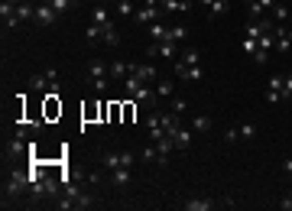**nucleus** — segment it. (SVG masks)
<instances>
[{"label":"nucleus","mask_w":292,"mask_h":211,"mask_svg":"<svg viewBox=\"0 0 292 211\" xmlns=\"http://www.w3.org/2000/svg\"><path fill=\"white\" fill-rule=\"evenodd\" d=\"M91 23H98V26L111 23V13H107V7H104V4H95V10H91Z\"/></svg>","instance_id":"obj_13"},{"label":"nucleus","mask_w":292,"mask_h":211,"mask_svg":"<svg viewBox=\"0 0 292 211\" xmlns=\"http://www.w3.org/2000/svg\"><path fill=\"white\" fill-rule=\"evenodd\" d=\"M162 13H166L162 7H140L137 13H133V20H137V23H156V20H162Z\"/></svg>","instance_id":"obj_7"},{"label":"nucleus","mask_w":292,"mask_h":211,"mask_svg":"<svg viewBox=\"0 0 292 211\" xmlns=\"http://www.w3.org/2000/svg\"><path fill=\"white\" fill-rule=\"evenodd\" d=\"M237 137H241V130H237V127H231V130H224V140H227V143H234V140Z\"/></svg>","instance_id":"obj_35"},{"label":"nucleus","mask_w":292,"mask_h":211,"mask_svg":"<svg viewBox=\"0 0 292 211\" xmlns=\"http://www.w3.org/2000/svg\"><path fill=\"white\" fill-rule=\"evenodd\" d=\"M130 182V166H120V169H114V185H127Z\"/></svg>","instance_id":"obj_22"},{"label":"nucleus","mask_w":292,"mask_h":211,"mask_svg":"<svg viewBox=\"0 0 292 211\" xmlns=\"http://www.w3.org/2000/svg\"><path fill=\"white\" fill-rule=\"evenodd\" d=\"M237 130H241V137H244V140H253V137H257V127H253V124H241Z\"/></svg>","instance_id":"obj_32"},{"label":"nucleus","mask_w":292,"mask_h":211,"mask_svg":"<svg viewBox=\"0 0 292 211\" xmlns=\"http://www.w3.org/2000/svg\"><path fill=\"white\" fill-rule=\"evenodd\" d=\"M241 49H244V52H250V55H253L260 46H257V39H250V36H241Z\"/></svg>","instance_id":"obj_30"},{"label":"nucleus","mask_w":292,"mask_h":211,"mask_svg":"<svg viewBox=\"0 0 292 211\" xmlns=\"http://www.w3.org/2000/svg\"><path fill=\"white\" fill-rule=\"evenodd\" d=\"M36 23H43V26H56V20H59V13H56V7H52V4H46V0H43V4H36Z\"/></svg>","instance_id":"obj_4"},{"label":"nucleus","mask_w":292,"mask_h":211,"mask_svg":"<svg viewBox=\"0 0 292 211\" xmlns=\"http://www.w3.org/2000/svg\"><path fill=\"white\" fill-rule=\"evenodd\" d=\"M283 169H286V172L292 176V159H283Z\"/></svg>","instance_id":"obj_39"},{"label":"nucleus","mask_w":292,"mask_h":211,"mask_svg":"<svg viewBox=\"0 0 292 211\" xmlns=\"http://www.w3.org/2000/svg\"><path fill=\"white\" fill-rule=\"evenodd\" d=\"M289 195H292V185H289Z\"/></svg>","instance_id":"obj_42"},{"label":"nucleus","mask_w":292,"mask_h":211,"mask_svg":"<svg viewBox=\"0 0 292 211\" xmlns=\"http://www.w3.org/2000/svg\"><path fill=\"white\" fill-rule=\"evenodd\" d=\"M172 140H175V146H192V130H185V127H179V130H175V133H169Z\"/></svg>","instance_id":"obj_16"},{"label":"nucleus","mask_w":292,"mask_h":211,"mask_svg":"<svg viewBox=\"0 0 292 211\" xmlns=\"http://www.w3.org/2000/svg\"><path fill=\"white\" fill-rule=\"evenodd\" d=\"M150 39H156V43H166V39H169V26H162V20L150 23Z\"/></svg>","instance_id":"obj_11"},{"label":"nucleus","mask_w":292,"mask_h":211,"mask_svg":"<svg viewBox=\"0 0 292 211\" xmlns=\"http://www.w3.org/2000/svg\"><path fill=\"white\" fill-rule=\"evenodd\" d=\"M117 13L120 16H133L137 10H133V0H117Z\"/></svg>","instance_id":"obj_26"},{"label":"nucleus","mask_w":292,"mask_h":211,"mask_svg":"<svg viewBox=\"0 0 292 211\" xmlns=\"http://www.w3.org/2000/svg\"><path fill=\"white\" fill-rule=\"evenodd\" d=\"M156 94H159L162 101H169V98H175V85L172 82H159L156 85Z\"/></svg>","instance_id":"obj_21"},{"label":"nucleus","mask_w":292,"mask_h":211,"mask_svg":"<svg viewBox=\"0 0 292 211\" xmlns=\"http://www.w3.org/2000/svg\"><path fill=\"white\" fill-rule=\"evenodd\" d=\"M88 75L95 78V88L104 91V85H107V75H111V65L104 62V59H91L88 62Z\"/></svg>","instance_id":"obj_2"},{"label":"nucleus","mask_w":292,"mask_h":211,"mask_svg":"<svg viewBox=\"0 0 292 211\" xmlns=\"http://www.w3.org/2000/svg\"><path fill=\"white\" fill-rule=\"evenodd\" d=\"M185 208H189V211H211L214 208V198H189Z\"/></svg>","instance_id":"obj_15"},{"label":"nucleus","mask_w":292,"mask_h":211,"mask_svg":"<svg viewBox=\"0 0 292 211\" xmlns=\"http://www.w3.org/2000/svg\"><path fill=\"white\" fill-rule=\"evenodd\" d=\"M273 36H276V49H279V52L292 49V29H286L283 23H276V26H273Z\"/></svg>","instance_id":"obj_8"},{"label":"nucleus","mask_w":292,"mask_h":211,"mask_svg":"<svg viewBox=\"0 0 292 211\" xmlns=\"http://www.w3.org/2000/svg\"><path fill=\"white\" fill-rule=\"evenodd\" d=\"M98 4H107V0H98Z\"/></svg>","instance_id":"obj_41"},{"label":"nucleus","mask_w":292,"mask_h":211,"mask_svg":"<svg viewBox=\"0 0 292 211\" xmlns=\"http://www.w3.org/2000/svg\"><path fill=\"white\" fill-rule=\"evenodd\" d=\"M159 124H162V130L166 133H175L182 124H179V114L175 110H159Z\"/></svg>","instance_id":"obj_10"},{"label":"nucleus","mask_w":292,"mask_h":211,"mask_svg":"<svg viewBox=\"0 0 292 211\" xmlns=\"http://www.w3.org/2000/svg\"><path fill=\"white\" fill-rule=\"evenodd\" d=\"M185 107H189V104H185L182 98H169V110H175V114H182Z\"/></svg>","instance_id":"obj_33"},{"label":"nucleus","mask_w":292,"mask_h":211,"mask_svg":"<svg viewBox=\"0 0 292 211\" xmlns=\"http://www.w3.org/2000/svg\"><path fill=\"white\" fill-rule=\"evenodd\" d=\"M130 75H137L140 82L150 85L153 78H159V68H156L153 62H130Z\"/></svg>","instance_id":"obj_3"},{"label":"nucleus","mask_w":292,"mask_h":211,"mask_svg":"<svg viewBox=\"0 0 292 211\" xmlns=\"http://www.w3.org/2000/svg\"><path fill=\"white\" fill-rule=\"evenodd\" d=\"M260 4H263V10H266V13H269V10H273V7L279 4V0H260Z\"/></svg>","instance_id":"obj_37"},{"label":"nucleus","mask_w":292,"mask_h":211,"mask_svg":"<svg viewBox=\"0 0 292 211\" xmlns=\"http://www.w3.org/2000/svg\"><path fill=\"white\" fill-rule=\"evenodd\" d=\"M179 39H185V26H169V39L166 43H179Z\"/></svg>","instance_id":"obj_29"},{"label":"nucleus","mask_w":292,"mask_h":211,"mask_svg":"<svg viewBox=\"0 0 292 211\" xmlns=\"http://www.w3.org/2000/svg\"><path fill=\"white\" fill-rule=\"evenodd\" d=\"M283 98H292V75H286V85H283Z\"/></svg>","instance_id":"obj_36"},{"label":"nucleus","mask_w":292,"mask_h":211,"mask_svg":"<svg viewBox=\"0 0 292 211\" xmlns=\"http://www.w3.org/2000/svg\"><path fill=\"white\" fill-rule=\"evenodd\" d=\"M269 20H273V23H286V20H289V7L286 4H276L273 10H269Z\"/></svg>","instance_id":"obj_19"},{"label":"nucleus","mask_w":292,"mask_h":211,"mask_svg":"<svg viewBox=\"0 0 292 211\" xmlns=\"http://www.w3.org/2000/svg\"><path fill=\"white\" fill-rule=\"evenodd\" d=\"M130 75V62H111V78H123Z\"/></svg>","instance_id":"obj_24"},{"label":"nucleus","mask_w":292,"mask_h":211,"mask_svg":"<svg viewBox=\"0 0 292 211\" xmlns=\"http://www.w3.org/2000/svg\"><path fill=\"white\" fill-rule=\"evenodd\" d=\"M247 10H250V20H260V16H266V10L260 0H247Z\"/></svg>","instance_id":"obj_25"},{"label":"nucleus","mask_w":292,"mask_h":211,"mask_svg":"<svg viewBox=\"0 0 292 211\" xmlns=\"http://www.w3.org/2000/svg\"><path fill=\"white\" fill-rule=\"evenodd\" d=\"M146 55L150 59H172L175 55V43H156L153 39V43L146 46Z\"/></svg>","instance_id":"obj_5"},{"label":"nucleus","mask_w":292,"mask_h":211,"mask_svg":"<svg viewBox=\"0 0 292 211\" xmlns=\"http://www.w3.org/2000/svg\"><path fill=\"white\" fill-rule=\"evenodd\" d=\"M101 33H104V29H101L98 23H88V26H85V36L91 39V43H98V39H101Z\"/></svg>","instance_id":"obj_28"},{"label":"nucleus","mask_w":292,"mask_h":211,"mask_svg":"<svg viewBox=\"0 0 292 211\" xmlns=\"http://www.w3.org/2000/svg\"><path fill=\"white\" fill-rule=\"evenodd\" d=\"M266 59H269L266 49H257V52H253V62H257V65H266Z\"/></svg>","instance_id":"obj_34"},{"label":"nucleus","mask_w":292,"mask_h":211,"mask_svg":"<svg viewBox=\"0 0 292 211\" xmlns=\"http://www.w3.org/2000/svg\"><path fill=\"white\" fill-rule=\"evenodd\" d=\"M23 149H33V143H26V137H23V130H16V137L7 143V156H20Z\"/></svg>","instance_id":"obj_9"},{"label":"nucleus","mask_w":292,"mask_h":211,"mask_svg":"<svg viewBox=\"0 0 292 211\" xmlns=\"http://www.w3.org/2000/svg\"><path fill=\"white\" fill-rule=\"evenodd\" d=\"M227 10H231L227 0H214V4L208 7V20H221V16H227Z\"/></svg>","instance_id":"obj_12"},{"label":"nucleus","mask_w":292,"mask_h":211,"mask_svg":"<svg viewBox=\"0 0 292 211\" xmlns=\"http://www.w3.org/2000/svg\"><path fill=\"white\" fill-rule=\"evenodd\" d=\"M46 4L56 7V13H65V10H71V0H46Z\"/></svg>","instance_id":"obj_31"},{"label":"nucleus","mask_w":292,"mask_h":211,"mask_svg":"<svg viewBox=\"0 0 292 211\" xmlns=\"http://www.w3.org/2000/svg\"><path fill=\"white\" fill-rule=\"evenodd\" d=\"M140 159H143V163H159V153H156V143L143 146V149H140Z\"/></svg>","instance_id":"obj_23"},{"label":"nucleus","mask_w":292,"mask_h":211,"mask_svg":"<svg viewBox=\"0 0 292 211\" xmlns=\"http://www.w3.org/2000/svg\"><path fill=\"white\" fill-rule=\"evenodd\" d=\"M101 29H104V33H101V39H104V43H107V46H120V33H117V29H114V23L101 26Z\"/></svg>","instance_id":"obj_17"},{"label":"nucleus","mask_w":292,"mask_h":211,"mask_svg":"<svg viewBox=\"0 0 292 211\" xmlns=\"http://www.w3.org/2000/svg\"><path fill=\"white\" fill-rule=\"evenodd\" d=\"M279 208H286V211H292V195H286L283 202H279Z\"/></svg>","instance_id":"obj_38"},{"label":"nucleus","mask_w":292,"mask_h":211,"mask_svg":"<svg viewBox=\"0 0 292 211\" xmlns=\"http://www.w3.org/2000/svg\"><path fill=\"white\" fill-rule=\"evenodd\" d=\"M130 98H137L140 104H150V101H153V91H150V85H146V82H140V85L130 91Z\"/></svg>","instance_id":"obj_14"},{"label":"nucleus","mask_w":292,"mask_h":211,"mask_svg":"<svg viewBox=\"0 0 292 211\" xmlns=\"http://www.w3.org/2000/svg\"><path fill=\"white\" fill-rule=\"evenodd\" d=\"M101 166L114 172V169H120V166H123V156H120V153H107V156H101Z\"/></svg>","instance_id":"obj_18"},{"label":"nucleus","mask_w":292,"mask_h":211,"mask_svg":"<svg viewBox=\"0 0 292 211\" xmlns=\"http://www.w3.org/2000/svg\"><path fill=\"white\" fill-rule=\"evenodd\" d=\"M75 4H81V0H71V7H75Z\"/></svg>","instance_id":"obj_40"},{"label":"nucleus","mask_w":292,"mask_h":211,"mask_svg":"<svg viewBox=\"0 0 292 211\" xmlns=\"http://www.w3.org/2000/svg\"><path fill=\"white\" fill-rule=\"evenodd\" d=\"M175 75L185 78V82H198V78H205V68L202 65H185V62H175Z\"/></svg>","instance_id":"obj_6"},{"label":"nucleus","mask_w":292,"mask_h":211,"mask_svg":"<svg viewBox=\"0 0 292 211\" xmlns=\"http://www.w3.org/2000/svg\"><path fill=\"white\" fill-rule=\"evenodd\" d=\"M192 130H198V133H208V130H211V117H208V114H198V117L192 120Z\"/></svg>","instance_id":"obj_20"},{"label":"nucleus","mask_w":292,"mask_h":211,"mask_svg":"<svg viewBox=\"0 0 292 211\" xmlns=\"http://www.w3.org/2000/svg\"><path fill=\"white\" fill-rule=\"evenodd\" d=\"M182 62L185 65H198L202 62V52H198V49H189V52H182Z\"/></svg>","instance_id":"obj_27"},{"label":"nucleus","mask_w":292,"mask_h":211,"mask_svg":"<svg viewBox=\"0 0 292 211\" xmlns=\"http://www.w3.org/2000/svg\"><path fill=\"white\" fill-rule=\"evenodd\" d=\"M29 182H33V176H26V172H20V169H13V172L7 176V182H4V198H16V195L29 192Z\"/></svg>","instance_id":"obj_1"}]
</instances>
